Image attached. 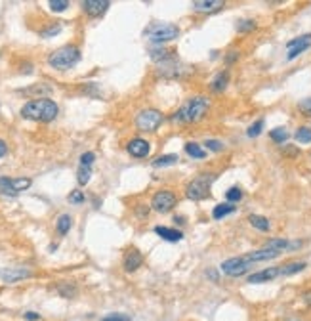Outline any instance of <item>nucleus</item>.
I'll return each instance as SVG.
<instances>
[{
	"label": "nucleus",
	"instance_id": "f257e3e1",
	"mask_svg": "<svg viewBox=\"0 0 311 321\" xmlns=\"http://www.w3.org/2000/svg\"><path fill=\"white\" fill-rule=\"evenodd\" d=\"M208 107H210L208 98H204V96H195V98L187 100V102L179 107L178 113H174L172 123H178V125H193V123H199V121L204 119Z\"/></svg>",
	"mask_w": 311,
	"mask_h": 321
},
{
	"label": "nucleus",
	"instance_id": "f03ea898",
	"mask_svg": "<svg viewBox=\"0 0 311 321\" xmlns=\"http://www.w3.org/2000/svg\"><path fill=\"white\" fill-rule=\"evenodd\" d=\"M57 103L52 102L50 98H35L27 102L21 107V117L29 121H40V123H50L57 117Z\"/></svg>",
	"mask_w": 311,
	"mask_h": 321
},
{
	"label": "nucleus",
	"instance_id": "7ed1b4c3",
	"mask_svg": "<svg viewBox=\"0 0 311 321\" xmlns=\"http://www.w3.org/2000/svg\"><path fill=\"white\" fill-rule=\"evenodd\" d=\"M78 62H80V50H78L77 46H73V44L57 48V50L52 52L50 57H48V63L57 71L71 69V67H75Z\"/></svg>",
	"mask_w": 311,
	"mask_h": 321
},
{
	"label": "nucleus",
	"instance_id": "20e7f679",
	"mask_svg": "<svg viewBox=\"0 0 311 321\" xmlns=\"http://www.w3.org/2000/svg\"><path fill=\"white\" fill-rule=\"evenodd\" d=\"M214 180H216L214 174H201V176L193 178L185 188L187 199H191V201H201L204 197H208L210 186L214 184Z\"/></svg>",
	"mask_w": 311,
	"mask_h": 321
},
{
	"label": "nucleus",
	"instance_id": "39448f33",
	"mask_svg": "<svg viewBox=\"0 0 311 321\" xmlns=\"http://www.w3.org/2000/svg\"><path fill=\"white\" fill-rule=\"evenodd\" d=\"M145 35L151 39L153 44H163V42H168V40L178 39L179 29L172 23H153L151 27L145 29Z\"/></svg>",
	"mask_w": 311,
	"mask_h": 321
},
{
	"label": "nucleus",
	"instance_id": "423d86ee",
	"mask_svg": "<svg viewBox=\"0 0 311 321\" xmlns=\"http://www.w3.org/2000/svg\"><path fill=\"white\" fill-rule=\"evenodd\" d=\"M164 115L159 109H143L136 117V126L141 132H155L159 126L163 125Z\"/></svg>",
	"mask_w": 311,
	"mask_h": 321
},
{
	"label": "nucleus",
	"instance_id": "0eeeda50",
	"mask_svg": "<svg viewBox=\"0 0 311 321\" xmlns=\"http://www.w3.org/2000/svg\"><path fill=\"white\" fill-rule=\"evenodd\" d=\"M178 203V197L174 191L170 189H161V191H157L155 195H153V201H151V209L157 212H161V214H166V212H170L174 207Z\"/></svg>",
	"mask_w": 311,
	"mask_h": 321
},
{
	"label": "nucleus",
	"instance_id": "6e6552de",
	"mask_svg": "<svg viewBox=\"0 0 311 321\" xmlns=\"http://www.w3.org/2000/svg\"><path fill=\"white\" fill-rule=\"evenodd\" d=\"M250 268H252V262H248L246 256H235V258H229L222 264V272L229 277H241Z\"/></svg>",
	"mask_w": 311,
	"mask_h": 321
},
{
	"label": "nucleus",
	"instance_id": "1a4fd4ad",
	"mask_svg": "<svg viewBox=\"0 0 311 321\" xmlns=\"http://www.w3.org/2000/svg\"><path fill=\"white\" fill-rule=\"evenodd\" d=\"M126 151L132 157H136V159H145L151 153V143L147 140H143V138H134L132 141H128Z\"/></svg>",
	"mask_w": 311,
	"mask_h": 321
},
{
	"label": "nucleus",
	"instance_id": "9d476101",
	"mask_svg": "<svg viewBox=\"0 0 311 321\" xmlns=\"http://www.w3.org/2000/svg\"><path fill=\"white\" fill-rule=\"evenodd\" d=\"M109 6H111L109 0H84V2H82V10L92 17L103 16Z\"/></svg>",
	"mask_w": 311,
	"mask_h": 321
},
{
	"label": "nucleus",
	"instance_id": "9b49d317",
	"mask_svg": "<svg viewBox=\"0 0 311 321\" xmlns=\"http://www.w3.org/2000/svg\"><path fill=\"white\" fill-rule=\"evenodd\" d=\"M31 275V270L27 268H10V270H2L0 272V279L4 283H16L21 279H27Z\"/></svg>",
	"mask_w": 311,
	"mask_h": 321
},
{
	"label": "nucleus",
	"instance_id": "f8f14e48",
	"mask_svg": "<svg viewBox=\"0 0 311 321\" xmlns=\"http://www.w3.org/2000/svg\"><path fill=\"white\" fill-rule=\"evenodd\" d=\"M141 264H143V256H141V252L138 251V249H130V251L125 254V260H122L125 272L132 274V272H136Z\"/></svg>",
	"mask_w": 311,
	"mask_h": 321
},
{
	"label": "nucleus",
	"instance_id": "ddd939ff",
	"mask_svg": "<svg viewBox=\"0 0 311 321\" xmlns=\"http://www.w3.org/2000/svg\"><path fill=\"white\" fill-rule=\"evenodd\" d=\"M226 6L224 0H195L193 10L195 12H201V14H212V12H218Z\"/></svg>",
	"mask_w": 311,
	"mask_h": 321
},
{
	"label": "nucleus",
	"instance_id": "4468645a",
	"mask_svg": "<svg viewBox=\"0 0 311 321\" xmlns=\"http://www.w3.org/2000/svg\"><path fill=\"white\" fill-rule=\"evenodd\" d=\"M279 275H281V268H265V270L256 272V274H250L246 279H248V283H265V281H273Z\"/></svg>",
	"mask_w": 311,
	"mask_h": 321
},
{
	"label": "nucleus",
	"instance_id": "2eb2a0df",
	"mask_svg": "<svg viewBox=\"0 0 311 321\" xmlns=\"http://www.w3.org/2000/svg\"><path fill=\"white\" fill-rule=\"evenodd\" d=\"M279 254H281V252L273 251V249H265V247H262L260 251L248 252V254H244V256H246V260H248V262H252V264H256V262H264V260L277 258Z\"/></svg>",
	"mask_w": 311,
	"mask_h": 321
},
{
	"label": "nucleus",
	"instance_id": "dca6fc26",
	"mask_svg": "<svg viewBox=\"0 0 311 321\" xmlns=\"http://www.w3.org/2000/svg\"><path fill=\"white\" fill-rule=\"evenodd\" d=\"M155 234L159 237H163L164 241H170V243H178L183 239V234L179 229H174V227H164V226H157Z\"/></svg>",
	"mask_w": 311,
	"mask_h": 321
},
{
	"label": "nucleus",
	"instance_id": "f3484780",
	"mask_svg": "<svg viewBox=\"0 0 311 321\" xmlns=\"http://www.w3.org/2000/svg\"><path fill=\"white\" fill-rule=\"evenodd\" d=\"M227 84H229V73H227V71H222V73H218L216 77L212 78L210 90L218 94V92H224V90H226Z\"/></svg>",
	"mask_w": 311,
	"mask_h": 321
},
{
	"label": "nucleus",
	"instance_id": "a211bd4d",
	"mask_svg": "<svg viewBox=\"0 0 311 321\" xmlns=\"http://www.w3.org/2000/svg\"><path fill=\"white\" fill-rule=\"evenodd\" d=\"M151 60L153 62H170V60H176L174 57V50H168V48H151Z\"/></svg>",
	"mask_w": 311,
	"mask_h": 321
},
{
	"label": "nucleus",
	"instance_id": "6ab92c4d",
	"mask_svg": "<svg viewBox=\"0 0 311 321\" xmlns=\"http://www.w3.org/2000/svg\"><path fill=\"white\" fill-rule=\"evenodd\" d=\"M248 222H250V226L260 229V231H269V227H271L269 220L265 218V216H260V214H250Z\"/></svg>",
	"mask_w": 311,
	"mask_h": 321
},
{
	"label": "nucleus",
	"instance_id": "aec40b11",
	"mask_svg": "<svg viewBox=\"0 0 311 321\" xmlns=\"http://www.w3.org/2000/svg\"><path fill=\"white\" fill-rule=\"evenodd\" d=\"M185 153L191 159H204L206 157V149L202 148V145H199V143H195V141H187Z\"/></svg>",
	"mask_w": 311,
	"mask_h": 321
},
{
	"label": "nucleus",
	"instance_id": "412c9836",
	"mask_svg": "<svg viewBox=\"0 0 311 321\" xmlns=\"http://www.w3.org/2000/svg\"><path fill=\"white\" fill-rule=\"evenodd\" d=\"M235 212V205L231 203H220L214 207V211H212V216L216 220H222V218H226L227 214H233Z\"/></svg>",
	"mask_w": 311,
	"mask_h": 321
},
{
	"label": "nucleus",
	"instance_id": "4be33fe9",
	"mask_svg": "<svg viewBox=\"0 0 311 321\" xmlns=\"http://www.w3.org/2000/svg\"><path fill=\"white\" fill-rule=\"evenodd\" d=\"M305 262H302V260H298V262H288V264H285V266H281V275H294L298 274V272H302V270H305Z\"/></svg>",
	"mask_w": 311,
	"mask_h": 321
},
{
	"label": "nucleus",
	"instance_id": "5701e85b",
	"mask_svg": "<svg viewBox=\"0 0 311 321\" xmlns=\"http://www.w3.org/2000/svg\"><path fill=\"white\" fill-rule=\"evenodd\" d=\"M71 226H73V220H71L69 214H61L57 222H55V229H57V234L59 235H67L69 234Z\"/></svg>",
	"mask_w": 311,
	"mask_h": 321
},
{
	"label": "nucleus",
	"instance_id": "b1692460",
	"mask_svg": "<svg viewBox=\"0 0 311 321\" xmlns=\"http://www.w3.org/2000/svg\"><path fill=\"white\" fill-rule=\"evenodd\" d=\"M179 159L176 153H168V155H161L157 157L155 161H153V166H157V168H161V166H172L176 165Z\"/></svg>",
	"mask_w": 311,
	"mask_h": 321
},
{
	"label": "nucleus",
	"instance_id": "393cba45",
	"mask_svg": "<svg viewBox=\"0 0 311 321\" xmlns=\"http://www.w3.org/2000/svg\"><path fill=\"white\" fill-rule=\"evenodd\" d=\"M269 138H271L275 143H283V141H287L288 140L287 128H283V126H277V128H273L271 132H269Z\"/></svg>",
	"mask_w": 311,
	"mask_h": 321
},
{
	"label": "nucleus",
	"instance_id": "a878e982",
	"mask_svg": "<svg viewBox=\"0 0 311 321\" xmlns=\"http://www.w3.org/2000/svg\"><path fill=\"white\" fill-rule=\"evenodd\" d=\"M294 138L300 143H311V128L309 126H300L298 130H296Z\"/></svg>",
	"mask_w": 311,
	"mask_h": 321
},
{
	"label": "nucleus",
	"instance_id": "bb28decb",
	"mask_svg": "<svg viewBox=\"0 0 311 321\" xmlns=\"http://www.w3.org/2000/svg\"><path fill=\"white\" fill-rule=\"evenodd\" d=\"M10 182H12V189H14L16 193L31 188V180H29V178H10Z\"/></svg>",
	"mask_w": 311,
	"mask_h": 321
},
{
	"label": "nucleus",
	"instance_id": "cd10ccee",
	"mask_svg": "<svg viewBox=\"0 0 311 321\" xmlns=\"http://www.w3.org/2000/svg\"><path fill=\"white\" fill-rule=\"evenodd\" d=\"M90 178H92V168L90 166H80L77 172V180L80 186H86L88 182H90Z\"/></svg>",
	"mask_w": 311,
	"mask_h": 321
},
{
	"label": "nucleus",
	"instance_id": "c85d7f7f",
	"mask_svg": "<svg viewBox=\"0 0 311 321\" xmlns=\"http://www.w3.org/2000/svg\"><path fill=\"white\" fill-rule=\"evenodd\" d=\"M57 293H59L63 298H73L77 295V289H75V285H71V283H61V285H57Z\"/></svg>",
	"mask_w": 311,
	"mask_h": 321
},
{
	"label": "nucleus",
	"instance_id": "c756f323",
	"mask_svg": "<svg viewBox=\"0 0 311 321\" xmlns=\"http://www.w3.org/2000/svg\"><path fill=\"white\" fill-rule=\"evenodd\" d=\"M302 44H311V33H307V35H302V37H296V39H292V40H288L287 48H288V50H292V48L302 46Z\"/></svg>",
	"mask_w": 311,
	"mask_h": 321
},
{
	"label": "nucleus",
	"instance_id": "7c9ffc66",
	"mask_svg": "<svg viewBox=\"0 0 311 321\" xmlns=\"http://www.w3.org/2000/svg\"><path fill=\"white\" fill-rule=\"evenodd\" d=\"M262 130H264V119H258L256 123H252V125L248 126L246 134H248V138H256V136L262 134Z\"/></svg>",
	"mask_w": 311,
	"mask_h": 321
},
{
	"label": "nucleus",
	"instance_id": "2f4dec72",
	"mask_svg": "<svg viewBox=\"0 0 311 321\" xmlns=\"http://www.w3.org/2000/svg\"><path fill=\"white\" fill-rule=\"evenodd\" d=\"M0 191L4 193V195H10V197H16L17 193L12 189V182H10V178H6V176H2L0 178Z\"/></svg>",
	"mask_w": 311,
	"mask_h": 321
},
{
	"label": "nucleus",
	"instance_id": "473e14b6",
	"mask_svg": "<svg viewBox=\"0 0 311 321\" xmlns=\"http://www.w3.org/2000/svg\"><path fill=\"white\" fill-rule=\"evenodd\" d=\"M226 199H227V203H237V201H241L242 199V191L241 188H229L227 189V193H226Z\"/></svg>",
	"mask_w": 311,
	"mask_h": 321
},
{
	"label": "nucleus",
	"instance_id": "72a5a7b5",
	"mask_svg": "<svg viewBox=\"0 0 311 321\" xmlns=\"http://www.w3.org/2000/svg\"><path fill=\"white\" fill-rule=\"evenodd\" d=\"M50 10L55 12V14H59V12H65V10L69 8V2L67 0H50Z\"/></svg>",
	"mask_w": 311,
	"mask_h": 321
},
{
	"label": "nucleus",
	"instance_id": "f704fd0d",
	"mask_svg": "<svg viewBox=\"0 0 311 321\" xmlns=\"http://www.w3.org/2000/svg\"><path fill=\"white\" fill-rule=\"evenodd\" d=\"M256 29V21L254 19H242V21H239V25H237V31L239 33H250Z\"/></svg>",
	"mask_w": 311,
	"mask_h": 321
},
{
	"label": "nucleus",
	"instance_id": "c9c22d12",
	"mask_svg": "<svg viewBox=\"0 0 311 321\" xmlns=\"http://www.w3.org/2000/svg\"><path fill=\"white\" fill-rule=\"evenodd\" d=\"M52 88H48L46 84H33V88L23 90V94H50Z\"/></svg>",
	"mask_w": 311,
	"mask_h": 321
},
{
	"label": "nucleus",
	"instance_id": "e433bc0d",
	"mask_svg": "<svg viewBox=\"0 0 311 321\" xmlns=\"http://www.w3.org/2000/svg\"><path fill=\"white\" fill-rule=\"evenodd\" d=\"M67 201H69V203H73V205L84 203V193H82L80 189H75V191H71V193H69Z\"/></svg>",
	"mask_w": 311,
	"mask_h": 321
},
{
	"label": "nucleus",
	"instance_id": "4c0bfd02",
	"mask_svg": "<svg viewBox=\"0 0 311 321\" xmlns=\"http://www.w3.org/2000/svg\"><path fill=\"white\" fill-rule=\"evenodd\" d=\"M94 161H96V155H94L92 151H86V153H82V157H80V166H90V168H92Z\"/></svg>",
	"mask_w": 311,
	"mask_h": 321
},
{
	"label": "nucleus",
	"instance_id": "58836bf2",
	"mask_svg": "<svg viewBox=\"0 0 311 321\" xmlns=\"http://www.w3.org/2000/svg\"><path fill=\"white\" fill-rule=\"evenodd\" d=\"M132 317L130 315H126V313H109V315H105L101 321H130Z\"/></svg>",
	"mask_w": 311,
	"mask_h": 321
},
{
	"label": "nucleus",
	"instance_id": "ea45409f",
	"mask_svg": "<svg viewBox=\"0 0 311 321\" xmlns=\"http://www.w3.org/2000/svg\"><path fill=\"white\" fill-rule=\"evenodd\" d=\"M204 148H208L210 151H216V153H218V151L224 149V143L220 140H206L204 141Z\"/></svg>",
	"mask_w": 311,
	"mask_h": 321
},
{
	"label": "nucleus",
	"instance_id": "a19ab883",
	"mask_svg": "<svg viewBox=\"0 0 311 321\" xmlns=\"http://www.w3.org/2000/svg\"><path fill=\"white\" fill-rule=\"evenodd\" d=\"M298 109L302 111L303 115H309V117H311V98H307V100H302V102L298 103Z\"/></svg>",
	"mask_w": 311,
	"mask_h": 321
},
{
	"label": "nucleus",
	"instance_id": "79ce46f5",
	"mask_svg": "<svg viewBox=\"0 0 311 321\" xmlns=\"http://www.w3.org/2000/svg\"><path fill=\"white\" fill-rule=\"evenodd\" d=\"M283 153H285V155H290V157H296L300 151H298V148H294V145H285Z\"/></svg>",
	"mask_w": 311,
	"mask_h": 321
},
{
	"label": "nucleus",
	"instance_id": "37998d69",
	"mask_svg": "<svg viewBox=\"0 0 311 321\" xmlns=\"http://www.w3.org/2000/svg\"><path fill=\"white\" fill-rule=\"evenodd\" d=\"M23 317L27 321H40V313H37V312H25Z\"/></svg>",
	"mask_w": 311,
	"mask_h": 321
},
{
	"label": "nucleus",
	"instance_id": "c03bdc74",
	"mask_svg": "<svg viewBox=\"0 0 311 321\" xmlns=\"http://www.w3.org/2000/svg\"><path fill=\"white\" fill-rule=\"evenodd\" d=\"M237 60H239V52H229V54H227V57H226V63L227 65H231V63H235L237 62Z\"/></svg>",
	"mask_w": 311,
	"mask_h": 321
},
{
	"label": "nucleus",
	"instance_id": "a18cd8bd",
	"mask_svg": "<svg viewBox=\"0 0 311 321\" xmlns=\"http://www.w3.org/2000/svg\"><path fill=\"white\" fill-rule=\"evenodd\" d=\"M136 212H138V216H141V218H145L149 214V207H145V205H140L138 209H136Z\"/></svg>",
	"mask_w": 311,
	"mask_h": 321
},
{
	"label": "nucleus",
	"instance_id": "49530a36",
	"mask_svg": "<svg viewBox=\"0 0 311 321\" xmlns=\"http://www.w3.org/2000/svg\"><path fill=\"white\" fill-rule=\"evenodd\" d=\"M59 31H61V27L57 25V27H54V29H48V31H44L42 35H44V37H54V35H57Z\"/></svg>",
	"mask_w": 311,
	"mask_h": 321
},
{
	"label": "nucleus",
	"instance_id": "de8ad7c7",
	"mask_svg": "<svg viewBox=\"0 0 311 321\" xmlns=\"http://www.w3.org/2000/svg\"><path fill=\"white\" fill-rule=\"evenodd\" d=\"M6 153H8V145L4 140H0V157H4Z\"/></svg>",
	"mask_w": 311,
	"mask_h": 321
}]
</instances>
